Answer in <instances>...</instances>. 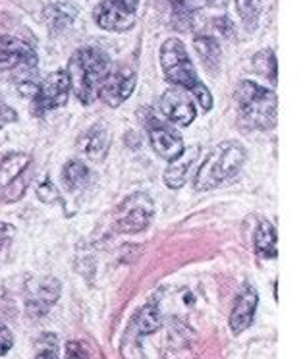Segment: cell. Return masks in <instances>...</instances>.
I'll return each mask as SVG.
<instances>
[{
	"label": "cell",
	"instance_id": "11",
	"mask_svg": "<svg viewBox=\"0 0 305 359\" xmlns=\"http://www.w3.org/2000/svg\"><path fill=\"white\" fill-rule=\"evenodd\" d=\"M161 112L170 124L178 128H188L197 116L196 104L191 101L188 91H184L180 87H168L163 97H161Z\"/></svg>",
	"mask_w": 305,
	"mask_h": 359
},
{
	"label": "cell",
	"instance_id": "29",
	"mask_svg": "<svg viewBox=\"0 0 305 359\" xmlns=\"http://www.w3.org/2000/svg\"><path fill=\"white\" fill-rule=\"evenodd\" d=\"M35 359H58V351H56V346L55 342H53V346L50 348H43V350L35 355Z\"/></svg>",
	"mask_w": 305,
	"mask_h": 359
},
{
	"label": "cell",
	"instance_id": "15",
	"mask_svg": "<svg viewBox=\"0 0 305 359\" xmlns=\"http://www.w3.org/2000/svg\"><path fill=\"white\" fill-rule=\"evenodd\" d=\"M110 145V133L102 124H95L87 130L81 140H79V147L81 153L87 155L93 161H101L102 156L107 155Z\"/></svg>",
	"mask_w": 305,
	"mask_h": 359
},
{
	"label": "cell",
	"instance_id": "6",
	"mask_svg": "<svg viewBox=\"0 0 305 359\" xmlns=\"http://www.w3.org/2000/svg\"><path fill=\"white\" fill-rule=\"evenodd\" d=\"M155 203L147 194H132L116 209V228L122 234H137L151 224Z\"/></svg>",
	"mask_w": 305,
	"mask_h": 359
},
{
	"label": "cell",
	"instance_id": "4",
	"mask_svg": "<svg viewBox=\"0 0 305 359\" xmlns=\"http://www.w3.org/2000/svg\"><path fill=\"white\" fill-rule=\"evenodd\" d=\"M240 116L253 130L269 132L276 126L278 118V99L273 89L261 87L255 81L243 79L234 91Z\"/></svg>",
	"mask_w": 305,
	"mask_h": 359
},
{
	"label": "cell",
	"instance_id": "19",
	"mask_svg": "<svg viewBox=\"0 0 305 359\" xmlns=\"http://www.w3.org/2000/svg\"><path fill=\"white\" fill-rule=\"evenodd\" d=\"M62 178L66 188L76 191V189H83L86 186H89L91 182V170L87 168V164H83L81 161H76L72 158L68 163L64 164Z\"/></svg>",
	"mask_w": 305,
	"mask_h": 359
},
{
	"label": "cell",
	"instance_id": "8",
	"mask_svg": "<svg viewBox=\"0 0 305 359\" xmlns=\"http://www.w3.org/2000/svg\"><path fill=\"white\" fill-rule=\"evenodd\" d=\"M37 62V53L29 43L10 35H0V72L25 74L32 72Z\"/></svg>",
	"mask_w": 305,
	"mask_h": 359
},
{
	"label": "cell",
	"instance_id": "18",
	"mask_svg": "<svg viewBox=\"0 0 305 359\" xmlns=\"http://www.w3.org/2000/svg\"><path fill=\"white\" fill-rule=\"evenodd\" d=\"M255 251L261 259H276L278 255V238H276V228L269 222L263 220L255 230Z\"/></svg>",
	"mask_w": 305,
	"mask_h": 359
},
{
	"label": "cell",
	"instance_id": "13",
	"mask_svg": "<svg viewBox=\"0 0 305 359\" xmlns=\"http://www.w3.org/2000/svg\"><path fill=\"white\" fill-rule=\"evenodd\" d=\"M259 296L257 290L253 286H243L242 292L238 294L234 302V309L230 315V330L234 334H242L245 328L250 327L257 311Z\"/></svg>",
	"mask_w": 305,
	"mask_h": 359
},
{
	"label": "cell",
	"instance_id": "27",
	"mask_svg": "<svg viewBox=\"0 0 305 359\" xmlns=\"http://www.w3.org/2000/svg\"><path fill=\"white\" fill-rule=\"evenodd\" d=\"M12 238H14V226L0 220V255H2V251L8 248Z\"/></svg>",
	"mask_w": 305,
	"mask_h": 359
},
{
	"label": "cell",
	"instance_id": "23",
	"mask_svg": "<svg viewBox=\"0 0 305 359\" xmlns=\"http://www.w3.org/2000/svg\"><path fill=\"white\" fill-rule=\"evenodd\" d=\"M253 68H255L257 74L265 76L273 83H276V56H274L271 48H265V50H261V53L255 55V58H253Z\"/></svg>",
	"mask_w": 305,
	"mask_h": 359
},
{
	"label": "cell",
	"instance_id": "20",
	"mask_svg": "<svg viewBox=\"0 0 305 359\" xmlns=\"http://www.w3.org/2000/svg\"><path fill=\"white\" fill-rule=\"evenodd\" d=\"M74 18H76V8L70 4H62V2H55L45 10V20L55 33L62 32L68 25H72Z\"/></svg>",
	"mask_w": 305,
	"mask_h": 359
},
{
	"label": "cell",
	"instance_id": "17",
	"mask_svg": "<svg viewBox=\"0 0 305 359\" xmlns=\"http://www.w3.org/2000/svg\"><path fill=\"white\" fill-rule=\"evenodd\" d=\"M197 55L201 58V64L209 74H217L220 68V45L217 37L212 35H197L194 39Z\"/></svg>",
	"mask_w": 305,
	"mask_h": 359
},
{
	"label": "cell",
	"instance_id": "10",
	"mask_svg": "<svg viewBox=\"0 0 305 359\" xmlns=\"http://www.w3.org/2000/svg\"><path fill=\"white\" fill-rule=\"evenodd\" d=\"M145 126H147L149 141H151V147L157 153L161 158H166V161H172L176 156L180 155L184 151V140L182 135L176 130H174L170 122H165L163 118H157L155 114H151L145 120Z\"/></svg>",
	"mask_w": 305,
	"mask_h": 359
},
{
	"label": "cell",
	"instance_id": "24",
	"mask_svg": "<svg viewBox=\"0 0 305 359\" xmlns=\"http://www.w3.org/2000/svg\"><path fill=\"white\" fill-rule=\"evenodd\" d=\"M37 196H39L41 201H45L48 205L60 203L62 201V197L58 194L55 184L50 182V178H45V182H41L39 186H37Z\"/></svg>",
	"mask_w": 305,
	"mask_h": 359
},
{
	"label": "cell",
	"instance_id": "3",
	"mask_svg": "<svg viewBox=\"0 0 305 359\" xmlns=\"http://www.w3.org/2000/svg\"><path fill=\"white\" fill-rule=\"evenodd\" d=\"M245 149L238 141H222L207 155L194 180L197 191L220 188L242 172L245 163Z\"/></svg>",
	"mask_w": 305,
	"mask_h": 359
},
{
	"label": "cell",
	"instance_id": "1",
	"mask_svg": "<svg viewBox=\"0 0 305 359\" xmlns=\"http://www.w3.org/2000/svg\"><path fill=\"white\" fill-rule=\"evenodd\" d=\"M161 66L165 72L166 81L174 87H180L188 91L203 112H209L212 109V95L207 89L201 78L197 76L196 66L191 62L188 55V48L176 37H170L163 43L161 47Z\"/></svg>",
	"mask_w": 305,
	"mask_h": 359
},
{
	"label": "cell",
	"instance_id": "28",
	"mask_svg": "<svg viewBox=\"0 0 305 359\" xmlns=\"http://www.w3.org/2000/svg\"><path fill=\"white\" fill-rule=\"evenodd\" d=\"M66 359H89L87 351L79 342H68L66 344Z\"/></svg>",
	"mask_w": 305,
	"mask_h": 359
},
{
	"label": "cell",
	"instance_id": "7",
	"mask_svg": "<svg viewBox=\"0 0 305 359\" xmlns=\"http://www.w3.org/2000/svg\"><path fill=\"white\" fill-rule=\"evenodd\" d=\"M137 8L140 0H101L93 12L95 24L107 32H128L135 24Z\"/></svg>",
	"mask_w": 305,
	"mask_h": 359
},
{
	"label": "cell",
	"instance_id": "2",
	"mask_svg": "<svg viewBox=\"0 0 305 359\" xmlns=\"http://www.w3.org/2000/svg\"><path fill=\"white\" fill-rule=\"evenodd\" d=\"M109 55L97 47H83L76 50L68 64L70 89L83 104H91L97 99L99 87L104 76L109 74Z\"/></svg>",
	"mask_w": 305,
	"mask_h": 359
},
{
	"label": "cell",
	"instance_id": "22",
	"mask_svg": "<svg viewBox=\"0 0 305 359\" xmlns=\"http://www.w3.org/2000/svg\"><path fill=\"white\" fill-rule=\"evenodd\" d=\"M135 327H137V332H140L141 336L155 332V330L161 327V311H158L157 305H145V307L137 313V317H135Z\"/></svg>",
	"mask_w": 305,
	"mask_h": 359
},
{
	"label": "cell",
	"instance_id": "16",
	"mask_svg": "<svg viewBox=\"0 0 305 359\" xmlns=\"http://www.w3.org/2000/svg\"><path fill=\"white\" fill-rule=\"evenodd\" d=\"M32 156L25 153H8L0 156V188H6L14 180L29 168Z\"/></svg>",
	"mask_w": 305,
	"mask_h": 359
},
{
	"label": "cell",
	"instance_id": "12",
	"mask_svg": "<svg viewBox=\"0 0 305 359\" xmlns=\"http://www.w3.org/2000/svg\"><path fill=\"white\" fill-rule=\"evenodd\" d=\"M58 297H60V282L53 276L37 278V280L29 282L27 290H25L27 311L35 317H41L56 304Z\"/></svg>",
	"mask_w": 305,
	"mask_h": 359
},
{
	"label": "cell",
	"instance_id": "9",
	"mask_svg": "<svg viewBox=\"0 0 305 359\" xmlns=\"http://www.w3.org/2000/svg\"><path fill=\"white\" fill-rule=\"evenodd\" d=\"M135 81H137V78H135V72L132 68H124V66L110 68L109 74L101 81L97 99H101L107 107L116 109L132 97Z\"/></svg>",
	"mask_w": 305,
	"mask_h": 359
},
{
	"label": "cell",
	"instance_id": "21",
	"mask_svg": "<svg viewBox=\"0 0 305 359\" xmlns=\"http://www.w3.org/2000/svg\"><path fill=\"white\" fill-rule=\"evenodd\" d=\"M236 10L250 32L257 29L261 12H263V0H236Z\"/></svg>",
	"mask_w": 305,
	"mask_h": 359
},
{
	"label": "cell",
	"instance_id": "25",
	"mask_svg": "<svg viewBox=\"0 0 305 359\" xmlns=\"http://www.w3.org/2000/svg\"><path fill=\"white\" fill-rule=\"evenodd\" d=\"M12 346H14V336L4 323H0V355H6L12 350Z\"/></svg>",
	"mask_w": 305,
	"mask_h": 359
},
{
	"label": "cell",
	"instance_id": "14",
	"mask_svg": "<svg viewBox=\"0 0 305 359\" xmlns=\"http://www.w3.org/2000/svg\"><path fill=\"white\" fill-rule=\"evenodd\" d=\"M199 158V147L197 145H191V147H184L180 155L168 161V168L165 170V184L166 188L170 189H180L184 188L186 180H188V174L191 170V166L196 164V161Z\"/></svg>",
	"mask_w": 305,
	"mask_h": 359
},
{
	"label": "cell",
	"instance_id": "26",
	"mask_svg": "<svg viewBox=\"0 0 305 359\" xmlns=\"http://www.w3.org/2000/svg\"><path fill=\"white\" fill-rule=\"evenodd\" d=\"M18 120V112L10 104L0 99V130L4 128V126L12 124V122H16Z\"/></svg>",
	"mask_w": 305,
	"mask_h": 359
},
{
	"label": "cell",
	"instance_id": "5",
	"mask_svg": "<svg viewBox=\"0 0 305 359\" xmlns=\"http://www.w3.org/2000/svg\"><path fill=\"white\" fill-rule=\"evenodd\" d=\"M70 79L68 72L55 70L48 78H45L41 83H35L32 91L33 112L37 116H43L48 110H55L64 107L70 97Z\"/></svg>",
	"mask_w": 305,
	"mask_h": 359
}]
</instances>
